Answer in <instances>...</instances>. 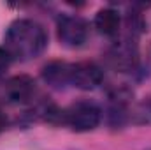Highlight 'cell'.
Masks as SVG:
<instances>
[{"instance_id":"6","label":"cell","mask_w":151,"mask_h":150,"mask_svg":"<svg viewBox=\"0 0 151 150\" xmlns=\"http://www.w3.org/2000/svg\"><path fill=\"white\" fill-rule=\"evenodd\" d=\"M111 62L119 71H132L137 66V48L130 41L118 42L111 51Z\"/></svg>"},{"instance_id":"7","label":"cell","mask_w":151,"mask_h":150,"mask_svg":"<svg viewBox=\"0 0 151 150\" xmlns=\"http://www.w3.org/2000/svg\"><path fill=\"white\" fill-rule=\"evenodd\" d=\"M42 78L51 87L60 88V87L70 83V66L65 62H49L42 71Z\"/></svg>"},{"instance_id":"3","label":"cell","mask_w":151,"mask_h":150,"mask_svg":"<svg viewBox=\"0 0 151 150\" xmlns=\"http://www.w3.org/2000/svg\"><path fill=\"white\" fill-rule=\"evenodd\" d=\"M88 37V23L81 16H62L58 20V39L70 48L81 46Z\"/></svg>"},{"instance_id":"4","label":"cell","mask_w":151,"mask_h":150,"mask_svg":"<svg viewBox=\"0 0 151 150\" xmlns=\"http://www.w3.org/2000/svg\"><path fill=\"white\" fill-rule=\"evenodd\" d=\"M35 92V83L30 76L19 74L9 78L0 88V99L4 103H25Z\"/></svg>"},{"instance_id":"5","label":"cell","mask_w":151,"mask_h":150,"mask_svg":"<svg viewBox=\"0 0 151 150\" xmlns=\"http://www.w3.org/2000/svg\"><path fill=\"white\" fill-rule=\"evenodd\" d=\"M102 69L93 62H79L70 66V83L81 90H93L102 83Z\"/></svg>"},{"instance_id":"10","label":"cell","mask_w":151,"mask_h":150,"mask_svg":"<svg viewBox=\"0 0 151 150\" xmlns=\"http://www.w3.org/2000/svg\"><path fill=\"white\" fill-rule=\"evenodd\" d=\"M5 127H7V118H5V115H4V113L0 111V133H2Z\"/></svg>"},{"instance_id":"1","label":"cell","mask_w":151,"mask_h":150,"mask_svg":"<svg viewBox=\"0 0 151 150\" xmlns=\"http://www.w3.org/2000/svg\"><path fill=\"white\" fill-rule=\"evenodd\" d=\"M46 32L34 20H16L9 25L4 50L11 58L30 60L39 57L46 48Z\"/></svg>"},{"instance_id":"8","label":"cell","mask_w":151,"mask_h":150,"mask_svg":"<svg viewBox=\"0 0 151 150\" xmlns=\"http://www.w3.org/2000/svg\"><path fill=\"white\" fill-rule=\"evenodd\" d=\"M119 23H121V20H119L118 11H114L111 7L100 9L97 12V16H95V27L104 36H114V34H118Z\"/></svg>"},{"instance_id":"2","label":"cell","mask_w":151,"mask_h":150,"mask_svg":"<svg viewBox=\"0 0 151 150\" xmlns=\"http://www.w3.org/2000/svg\"><path fill=\"white\" fill-rule=\"evenodd\" d=\"M100 118H102L100 110L91 103H77L65 111V122L79 133L95 129L100 124Z\"/></svg>"},{"instance_id":"9","label":"cell","mask_w":151,"mask_h":150,"mask_svg":"<svg viewBox=\"0 0 151 150\" xmlns=\"http://www.w3.org/2000/svg\"><path fill=\"white\" fill-rule=\"evenodd\" d=\"M9 62H11V57H9V53L4 50V48H0V74L9 67Z\"/></svg>"}]
</instances>
